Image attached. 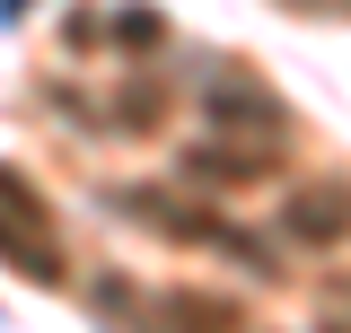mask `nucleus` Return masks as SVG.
I'll return each mask as SVG.
<instances>
[{"label": "nucleus", "mask_w": 351, "mask_h": 333, "mask_svg": "<svg viewBox=\"0 0 351 333\" xmlns=\"http://www.w3.org/2000/svg\"><path fill=\"white\" fill-rule=\"evenodd\" d=\"M343 228H351V184H316L290 202V237H307V246H334Z\"/></svg>", "instance_id": "obj_2"}, {"label": "nucleus", "mask_w": 351, "mask_h": 333, "mask_svg": "<svg viewBox=\"0 0 351 333\" xmlns=\"http://www.w3.org/2000/svg\"><path fill=\"white\" fill-rule=\"evenodd\" d=\"M0 263L18 281H62V254H53V228L36 210V184H18L9 166H0Z\"/></svg>", "instance_id": "obj_1"}, {"label": "nucleus", "mask_w": 351, "mask_h": 333, "mask_svg": "<svg viewBox=\"0 0 351 333\" xmlns=\"http://www.w3.org/2000/svg\"><path fill=\"white\" fill-rule=\"evenodd\" d=\"M114 36H123V53H149L167 27H158V9H123V18H114Z\"/></svg>", "instance_id": "obj_3"}]
</instances>
